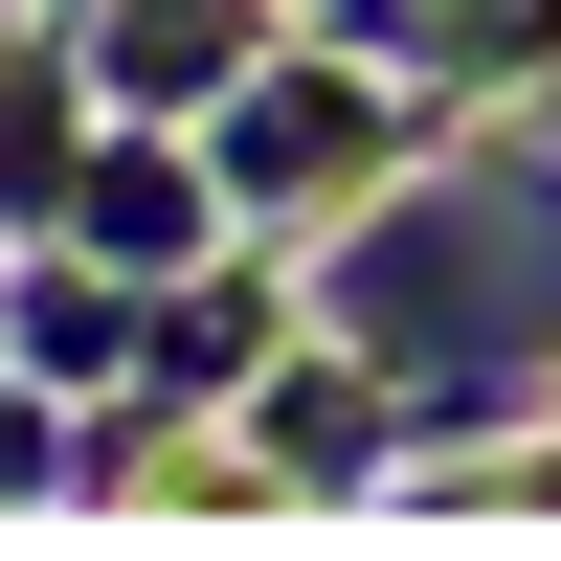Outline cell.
Returning a JSON list of instances; mask_svg holds the SVG:
<instances>
[{
    "instance_id": "6da1fadb",
    "label": "cell",
    "mask_w": 561,
    "mask_h": 561,
    "mask_svg": "<svg viewBox=\"0 0 561 561\" xmlns=\"http://www.w3.org/2000/svg\"><path fill=\"white\" fill-rule=\"evenodd\" d=\"M359 314H382V337H539V314H561V248H517L494 203H427V225L359 248Z\"/></svg>"
}]
</instances>
